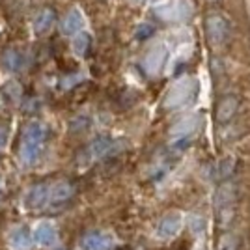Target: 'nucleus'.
Here are the masks:
<instances>
[{"label": "nucleus", "instance_id": "f257e3e1", "mask_svg": "<svg viewBox=\"0 0 250 250\" xmlns=\"http://www.w3.org/2000/svg\"><path fill=\"white\" fill-rule=\"evenodd\" d=\"M43 144H45V125L42 122H30L24 129L21 149H19V159L22 165L26 167L34 165L42 153Z\"/></svg>", "mask_w": 250, "mask_h": 250}, {"label": "nucleus", "instance_id": "f03ea898", "mask_svg": "<svg viewBox=\"0 0 250 250\" xmlns=\"http://www.w3.org/2000/svg\"><path fill=\"white\" fill-rule=\"evenodd\" d=\"M196 94H198V81L194 77H181L168 88L167 97H165V108L168 110L183 108L196 99Z\"/></svg>", "mask_w": 250, "mask_h": 250}, {"label": "nucleus", "instance_id": "7ed1b4c3", "mask_svg": "<svg viewBox=\"0 0 250 250\" xmlns=\"http://www.w3.org/2000/svg\"><path fill=\"white\" fill-rule=\"evenodd\" d=\"M153 13L165 22H183L192 15L190 0H155Z\"/></svg>", "mask_w": 250, "mask_h": 250}, {"label": "nucleus", "instance_id": "20e7f679", "mask_svg": "<svg viewBox=\"0 0 250 250\" xmlns=\"http://www.w3.org/2000/svg\"><path fill=\"white\" fill-rule=\"evenodd\" d=\"M235 196L237 190L233 183H222L219 185V188L215 190V211H217V222L220 226H228L233 215H235Z\"/></svg>", "mask_w": 250, "mask_h": 250}, {"label": "nucleus", "instance_id": "39448f33", "mask_svg": "<svg viewBox=\"0 0 250 250\" xmlns=\"http://www.w3.org/2000/svg\"><path fill=\"white\" fill-rule=\"evenodd\" d=\"M206 34L213 45H222L229 36V24L226 17L220 13H211L206 19Z\"/></svg>", "mask_w": 250, "mask_h": 250}, {"label": "nucleus", "instance_id": "423d86ee", "mask_svg": "<svg viewBox=\"0 0 250 250\" xmlns=\"http://www.w3.org/2000/svg\"><path fill=\"white\" fill-rule=\"evenodd\" d=\"M202 125V116L200 114H187L181 120H177L176 124L172 125L170 135L174 140H190V136L194 135Z\"/></svg>", "mask_w": 250, "mask_h": 250}, {"label": "nucleus", "instance_id": "0eeeda50", "mask_svg": "<svg viewBox=\"0 0 250 250\" xmlns=\"http://www.w3.org/2000/svg\"><path fill=\"white\" fill-rule=\"evenodd\" d=\"M167 58H168L167 45H165V43L155 45V47L146 54V58H144V71H146L149 77L159 75L163 71L165 63H167Z\"/></svg>", "mask_w": 250, "mask_h": 250}, {"label": "nucleus", "instance_id": "6e6552de", "mask_svg": "<svg viewBox=\"0 0 250 250\" xmlns=\"http://www.w3.org/2000/svg\"><path fill=\"white\" fill-rule=\"evenodd\" d=\"M49 187L45 183H38L26 190L24 194V208L26 209H42L45 204H49Z\"/></svg>", "mask_w": 250, "mask_h": 250}, {"label": "nucleus", "instance_id": "1a4fd4ad", "mask_svg": "<svg viewBox=\"0 0 250 250\" xmlns=\"http://www.w3.org/2000/svg\"><path fill=\"white\" fill-rule=\"evenodd\" d=\"M114 149H116L114 138H110V136H97L94 142L86 147L84 155L92 161V159H101V157L108 155V153H112Z\"/></svg>", "mask_w": 250, "mask_h": 250}, {"label": "nucleus", "instance_id": "9d476101", "mask_svg": "<svg viewBox=\"0 0 250 250\" xmlns=\"http://www.w3.org/2000/svg\"><path fill=\"white\" fill-rule=\"evenodd\" d=\"M237 108H239V99L233 94L224 95L217 104V122L222 125L229 124L237 112Z\"/></svg>", "mask_w": 250, "mask_h": 250}, {"label": "nucleus", "instance_id": "9b49d317", "mask_svg": "<svg viewBox=\"0 0 250 250\" xmlns=\"http://www.w3.org/2000/svg\"><path fill=\"white\" fill-rule=\"evenodd\" d=\"M181 224H183V219L179 213H168L165 215L161 222H159V228H157V235L161 239H170L174 237L177 231L181 229Z\"/></svg>", "mask_w": 250, "mask_h": 250}, {"label": "nucleus", "instance_id": "f8f14e48", "mask_svg": "<svg viewBox=\"0 0 250 250\" xmlns=\"http://www.w3.org/2000/svg\"><path fill=\"white\" fill-rule=\"evenodd\" d=\"M75 187L69 181H56L49 187V204L52 206H58L65 200H69L73 196Z\"/></svg>", "mask_w": 250, "mask_h": 250}, {"label": "nucleus", "instance_id": "ddd939ff", "mask_svg": "<svg viewBox=\"0 0 250 250\" xmlns=\"http://www.w3.org/2000/svg\"><path fill=\"white\" fill-rule=\"evenodd\" d=\"M56 22V13L51 10V8H43L36 17H34V22H32V28H34V34L36 36H43L51 30Z\"/></svg>", "mask_w": 250, "mask_h": 250}, {"label": "nucleus", "instance_id": "4468645a", "mask_svg": "<svg viewBox=\"0 0 250 250\" xmlns=\"http://www.w3.org/2000/svg\"><path fill=\"white\" fill-rule=\"evenodd\" d=\"M34 239L42 247H52L56 243V228L52 226L51 222L43 220L34 229Z\"/></svg>", "mask_w": 250, "mask_h": 250}, {"label": "nucleus", "instance_id": "2eb2a0df", "mask_svg": "<svg viewBox=\"0 0 250 250\" xmlns=\"http://www.w3.org/2000/svg\"><path fill=\"white\" fill-rule=\"evenodd\" d=\"M84 26V15L81 11L73 8V10L69 11L65 17H63L62 21V32L65 36H73V34H81Z\"/></svg>", "mask_w": 250, "mask_h": 250}, {"label": "nucleus", "instance_id": "dca6fc26", "mask_svg": "<svg viewBox=\"0 0 250 250\" xmlns=\"http://www.w3.org/2000/svg\"><path fill=\"white\" fill-rule=\"evenodd\" d=\"M24 63H26V60H24L22 52L15 51V49H8L2 54V67L10 73H19L24 67Z\"/></svg>", "mask_w": 250, "mask_h": 250}, {"label": "nucleus", "instance_id": "f3484780", "mask_svg": "<svg viewBox=\"0 0 250 250\" xmlns=\"http://www.w3.org/2000/svg\"><path fill=\"white\" fill-rule=\"evenodd\" d=\"M32 245V237H30V231L26 226H21L17 228L13 233L10 235V247L13 250H28Z\"/></svg>", "mask_w": 250, "mask_h": 250}, {"label": "nucleus", "instance_id": "a211bd4d", "mask_svg": "<svg viewBox=\"0 0 250 250\" xmlns=\"http://www.w3.org/2000/svg\"><path fill=\"white\" fill-rule=\"evenodd\" d=\"M84 247H86V250H110L112 239L104 233H90L84 239Z\"/></svg>", "mask_w": 250, "mask_h": 250}, {"label": "nucleus", "instance_id": "6ab92c4d", "mask_svg": "<svg viewBox=\"0 0 250 250\" xmlns=\"http://www.w3.org/2000/svg\"><path fill=\"white\" fill-rule=\"evenodd\" d=\"M233 170H235V159H222L220 163L215 165V170H213V177L217 179V181H222V179H226L233 174Z\"/></svg>", "mask_w": 250, "mask_h": 250}, {"label": "nucleus", "instance_id": "aec40b11", "mask_svg": "<svg viewBox=\"0 0 250 250\" xmlns=\"http://www.w3.org/2000/svg\"><path fill=\"white\" fill-rule=\"evenodd\" d=\"M88 49H90V34H86V32L77 34L73 40V52L83 58V56H86Z\"/></svg>", "mask_w": 250, "mask_h": 250}, {"label": "nucleus", "instance_id": "412c9836", "mask_svg": "<svg viewBox=\"0 0 250 250\" xmlns=\"http://www.w3.org/2000/svg\"><path fill=\"white\" fill-rule=\"evenodd\" d=\"M217 250H239V237L235 233H224L217 245Z\"/></svg>", "mask_w": 250, "mask_h": 250}, {"label": "nucleus", "instance_id": "4be33fe9", "mask_svg": "<svg viewBox=\"0 0 250 250\" xmlns=\"http://www.w3.org/2000/svg\"><path fill=\"white\" fill-rule=\"evenodd\" d=\"M188 228H190V231H192L194 235H200V233H204V229H206V222H204V219L198 217V215H190V217H188Z\"/></svg>", "mask_w": 250, "mask_h": 250}, {"label": "nucleus", "instance_id": "5701e85b", "mask_svg": "<svg viewBox=\"0 0 250 250\" xmlns=\"http://www.w3.org/2000/svg\"><path fill=\"white\" fill-rule=\"evenodd\" d=\"M81 81H83V75L81 73L65 75L62 81H60V88H62V90H69V88H73L75 84H79Z\"/></svg>", "mask_w": 250, "mask_h": 250}, {"label": "nucleus", "instance_id": "b1692460", "mask_svg": "<svg viewBox=\"0 0 250 250\" xmlns=\"http://www.w3.org/2000/svg\"><path fill=\"white\" fill-rule=\"evenodd\" d=\"M153 34V26L151 24H140L136 30V40H146Z\"/></svg>", "mask_w": 250, "mask_h": 250}, {"label": "nucleus", "instance_id": "393cba45", "mask_svg": "<svg viewBox=\"0 0 250 250\" xmlns=\"http://www.w3.org/2000/svg\"><path fill=\"white\" fill-rule=\"evenodd\" d=\"M6 138H8V135H6V129H2V127H0V147L6 144Z\"/></svg>", "mask_w": 250, "mask_h": 250}, {"label": "nucleus", "instance_id": "a878e982", "mask_svg": "<svg viewBox=\"0 0 250 250\" xmlns=\"http://www.w3.org/2000/svg\"><path fill=\"white\" fill-rule=\"evenodd\" d=\"M120 250H129V249H120Z\"/></svg>", "mask_w": 250, "mask_h": 250}, {"label": "nucleus", "instance_id": "bb28decb", "mask_svg": "<svg viewBox=\"0 0 250 250\" xmlns=\"http://www.w3.org/2000/svg\"><path fill=\"white\" fill-rule=\"evenodd\" d=\"M0 188H2V187H0Z\"/></svg>", "mask_w": 250, "mask_h": 250}]
</instances>
